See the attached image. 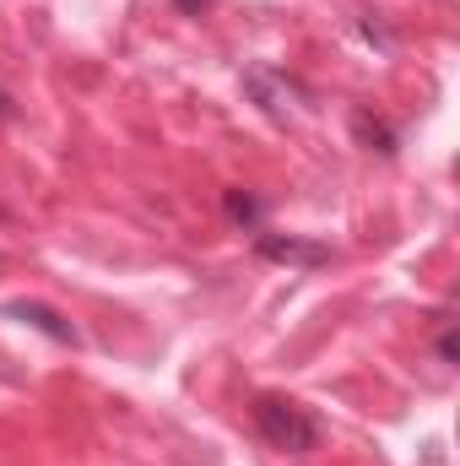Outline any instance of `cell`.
I'll return each mask as SVG.
<instances>
[{
	"label": "cell",
	"instance_id": "6da1fadb",
	"mask_svg": "<svg viewBox=\"0 0 460 466\" xmlns=\"http://www.w3.org/2000/svg\"><path fill=\"white\" fill-rule=\"evenodd\" d=\"M249 418H255V434L271 445V451H282V456H309V451H320V440H325V423L309 412V407H298L293 396H255L249 401Z\"/></svg>",
	"mask_w": 460,
	"mask_h": 466
},
{
	"label": "cell",
	"instance_id": "9c48e42d",
	"mask_svg": "<svg viewBox=\"0 0 460 466\" xmlns=\"http://www.w3.org/2000/svg\"><path fill=\"white\" fill-rule=\"evenodd\" d=\"M0 119H16V104H11V93L0 87Z\"/></svg>",
	"mask_w": 460,
	"mask_h": 466
},
{
	"label": "cell",
	"instance_id": "52a82bcc",
	"mask_svg": "<svg viewBox=\"0 0 460 466\" xmlns=\"http://www.w3.org/2000/svg\"><path fill=\"white\" fill-rule=\"evenodd\" d=\"M434 348H439V363H445V369H455V363H460V348H455V320H450V315H439V342H434Z\"/></svg>",
	"mask_w": 460,
	"mask_h": 466
},
{
	"label": "cell",
	"instance_id": "277c9868",
	"mask_svg": "<svg viewBox=\"0 0 460 466\" xmlns=\"http://www.w3.org/2000/svg\"><path fill=\"white\" fill-rule=\"evenodd\" d=\"M0 315H5V320H22V326H33V331H44V337H49V342H60V348H82V331H76L60 309H49V304L16 299V304H5Z\"/></svg>",
	"mask_w": 460,
	"mask_h": 466
},
{
	"label": "cell",
	"instance_id": "ba28073f",
	"mask_svg": "<svg viewBox=\"0 0 460 466\" xmlns=\"http://www.w3.org/2000/svg\"><path fill=\"white\" fill-rule=\"evenodd\" d=\"M206 5H217V0H174V11H179V16H201Z\"/></svg>",
	"mask_w": 460,
	"mask_h": 466
},
{
	"label": "cell",
	"instance_id": "3957f363",
	"mask_svg": "<svg viewBox=\"0 0 460 466\" xmlns=\"http://www.w3.org/2000/svg\"><path fill=\"white\" fill-rule=\"evenodd\" d=\"M255 249H260V260L304 266V271H320V266H331V260H336V249H331V244H320V238H293V233H271V228L255 233Z\"/></svg>",
	"mask_w": 460,
	"mask_h": 466
},
{
	"label": "cell",
	"instance_id": "7a4b0ae2",
	"mask_svg": "<svg viewBox=\"0 0 460 466\" xmlns=\"http://www.w3.org/2000/svg\"><path fill=\"white\" fill-rule=\"evenodd\" d=\"M244 93H249L271 119H287L304 98H309V93H304L287 71H276V66H249V71H244Z\"/></svg>",
	"mask_w": 460,
	"mask_h": 466
},
{
	"label": "cell",
	"instance_id": "5b68a950",
	"mask_svg": "<svg viewBox=\"0 0 460 466\" xmlns=\"http://www.w3.org/2000/svg\"><path fill=\"white\" fill-rule=\"evenodd\" d=\"M352 136H357V147H368V152H379V157H395V147H401V130L390 125V119H379L374 109H352Z\"/></svg>",
	"mask_w": 460,
	"mask_h": 466
},
{
	"label": "cell",
	"instance_id": "8992f818",
	"mask_svg": "<svg viewBox=\"0 0 460 466\" xmlns=\"http://www.w3.org/2000/svg\"><path fill=\"white\" fill-rule=\"evenodd\" d=\"M223 218H228L238 233H260L265 228V201H260L255 190L233 185V190H223Z\"/></svg>",
	"mask_w": 460,
	"mask_h": 466
}]
</instances>
